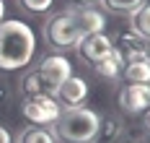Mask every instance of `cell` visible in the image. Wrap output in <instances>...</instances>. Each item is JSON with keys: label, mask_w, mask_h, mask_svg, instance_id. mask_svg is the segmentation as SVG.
<instances>
[{"label": "cell", "mask_w": 150, "mask_h": 143, "mask_svg": "<svg viewBox=\"0 0 150 143\" xmlns=\"http://www.w3.org/2000/svg\"><path fill=\"white\" fill-rule=\"evenodd\" d=\"M106 29V16L98 8H65L44 21L42 34L47 44L57 49L78 47V42L88 34H98Z\"/></svg>", "instance_id": "1"}, {"label": "cell", "mask_w": 150, "mask_h": 143, "mask_svg": "<svg viewBox=\"0 0 150 143\" xmlns=\"http://www.w3.org/2000/svg\"><path fill=\"white\" fill-rule=\"evenodd\" d=\"M36 34L26 21L5 18L0 24V70H21L34 60Z\"/></svg>", "instance_id": "2"}, {"label": "cell", "mask_w": 150, "mask_h": 143, "mask_svg": "<svg viewBox=\"0 0 150 143\" xmlns=\"http://www.w3.org/2000/svg\"><path fill=\"white\" fill-rule=\"evenodd\" d=\"M101 117L88 107L62 109L60 120L54 122V135L65 143H96L98 138Z\"/></svg>", "instance_id": "3"}, {"label": "cell", "mask_w": 150, "mask_h": 143, "mask_svg": "<svg viewBox=\"0 0 150 143\" xmlns=\"http://www.w3.org/2000/svg\"><path fill=\"white\" fill-rule=\"evenodd\" d=\"M21 112H23V117L29 122H34V125H39V127H49L60 120L62 107L52 94H39V96L23 99L21 102Z\"/></svg>", "instance_id": "4"}, {"label": "cell", "mask_w": 150, "mask_h": 143, "mask_svg": "<svg viewBox=\"0 0 150 143\" xmlns=\"http://www.w3.org/2000/svg\"><path fill=\"white\" fill-rule=\"evenodd\" d=\"M36 73H39V78L44 81L47 91L54 96V91L60 89L65 81L73 76V65H70V60L65 57V55H44L42 57V63L34 68Z\"/></svg>", "instance_id": "5"}, {"label": "cell", "mask_w": 150, "mask_h": 143, "mask_svg": "<svg viewBox=\"0 0 150 143\" xmlns=\"http://www.w3.org/2000/svg\"><path fill=\"white\" fill-rule=\"evenodd\" d=\"M114 49L119 52L122 63H137V60H148L150 52V42L142 39L140 34H135L132 29H122L117 34V42H114Z\"/></svg>", "instance_id": "6"}, {"label": "cell", "mask_w": 150, "mask_h": 143, "mask_svg": "<svg viewBox=\"0 0 150 143\" xmlns=\"http://www.w3.org/2000/svg\"><path fill=\"white\" fill-rule=\"evenodd\" d=\"M119 107L127 114H142L150 107V83H124L119 91Z\"/></svg>", "instance_id": "7"}, {"label": "cell", "mask_w": 150, "mask_h": 143, "mask_svg": "<svg viewBox=\"0 0 150 143\" xmlns=\"http://www.w3.org/2000/svg\"><path fill=\"white\" fill-rule=\"evenodd\" d=\"M86 96H88V83H86V78H80V76H70V78L54 91V99L60 102V107H65V109L83 107Z\"/></svg>", "instance_id": "8"}, {"label": "cell", "mask_w": 150, "mask_h": 143, "mask_svg": "<svg viewBox=\"0 0 150 143\" xmlns=\"http://www.w3.org/2000/svg\"><path fill=\"white\" fill-rule=\"evenodd\" d=\"M78 52H80V57L86 60L88 65H93L96 60H101L106 52H111L114 49V42H111V36H106L104 31L98 34H88V36H83L80 42H78Z\"/></svg>", "instance_id": "9"}, {"label": "cell", "mask_w": 150, "mask_h": 143, "mask_svg": "<svg viewBox=\"0 0 150 143\" xmlns=\"http://www.w3.org/2000/svg\"><path fill=\"white\" fill-rule=\"evenodd\" d=\"M91 68H93V70H96L101 78L114 81V78H119V76H122V68H124V63H122L119 52H117V49H111V52H106L101 60H96Z\"/></svg>", "instance_id": "10"}, {"label": "cell", "mask_w": 150, "mask_h": 143, "mask_svg": "<svg viewBox=\"0 0 150 143\" xmlns=\"http://www.w3.org/2000/svg\"><path fill=\"white\" fill-rule=\"evenodd\" d=\"M124 133H127V127L122 122V117H106V120H101L96 143H119L124 138Z\"/></svg>", "instance_id": "11"}, {"label": "cell", "mask_w": 150, "mask_h": 143, "mask_svg": "<svg viewBox=\"0 0 150 143\" xmlns=\"http://www.w3.org/2000/svg\"><path fill=\"white\" fill-rule=\"evenodd\" d=\"M127 18H129V29L150 42V3H142V5H140L137 11H132Z\"/></svg>", "instance_id": "12"}, {"label": "cell", "mask_w": 150, "mask_h": 143, "mask_svg": "<svg viewBox=\"0 0 150 143\" xmlns=\"http://www.w3.org/2000/svg\"><path fill=\"white\" fill-rule=\"evenodd\" d=\"M18 91L23 99H29V96H39V94H49L44 86V81L39 78V73L36 70H29V73H23L21 81H18Z\"/></svg>", "instance_id": "13"}, {"label": "cell", "mask_w": 150, "mask_h": 143, "mask_svg": "<svg viewBox=\"0 0 150 143\" xmlns=\"http://www.w3.org/2000/svg\"><path fill=\"white\" fill-rule=\"evenodd\" d=\"M122 78L127 83H150V65L148 60H137V63H127L122 68Z\"/></svg>", "instance_id": "14"}, {"label": "cell", "mask_w": 150, "mask_h": 143, "mask_svg": "<svg viewBox=\"0 0 150 143\" xmlns=\"http://www.w3.org/2000/svg\"><path fill=\"white\" fill-rule=\"evenodd\" d=\"M16 143H57V135L52 130H47V127L31 125V127L18 133V141Z\"/></svg>", "instance_id": "15"}, {"label": "cell", "mask_w": 150, "mask_h": 143, "mask_svg": "<svg viewBox=\"0 0 150 143\" xmlns=\"http://www.w3.org/2000/svg\"><path fill=\"white\" fill-rule=\"evenodd\" d=\"M98 3H101V8L106 13H124V16H129L145 0H98Z\"/></svg>", "instance_id": "16"}, {"label": "cell", "mask_w": 150, "mask_h": 143, "mask_svg": "<svg viewBox=\"0 0 150 143\" xmlns=\"http://www.w3.org/2000/svg\"><path fill=\"white\" fill-rule=\"evenodd\" d=\"M18 5L26 11V13H34V16H42L47 13L52 5H54V0H18Z\"/></svg>", "instance_id": "17"}, {"label": "cell", "mask_w": 150, "mask_h": 143, "mask_svg": "<svg viewBox=\"0 0 150 143\" xmlns=\"http://www.w3.org/2000/svg\"><path fill=\"white\" fill-rule=\"evenodd\" d=\"M73 3V8H93L98 0H70Z\"/></svg>", "instance_id": "18"}, {"label": "cell", "mask_w": 150, "mask_h": 143, "mask_svg": "<svg viewBox=\"0 0 150 143\" xmlns=\"http://www.w3.org/2000/svg\"><path fill=\"white\" fill-rule=\"evenodd\" d=\"M8 96H11V89H8L5 83H0V107H3V104L8 102Z\"/></svg>", "instance_id": "19"}, {"label": "cell", "mask_w": 150, "mask_h": 143, "mask_svg": "<svg viewBox=\"0 0 150 143\" xmlns=\"http://www.w3.org/2000/svg\"><path fill=\"white\" fill-rule=\"evenodd\" d=\"M0 143H13V138H11V133L5 130V127L0 125Z\"/></svg>", "instance_id": "20"}, {"label": "cell", "mask_w": 150, "mask_h": 143, "mask_svg": "<svg viewBox=\"0 0 150 143\" xmlns=\"http://www.w3.org/2000/svg\"><path fill=\"white\" fill-rule=\"evenodd\" d=\"M119 143H145V141H142V138H135V135H124Z\"/></svg>", "instance_id": "21"}, {"label": "cell", "mask_w": 150, "mask_h": 143, "mask_svg": "<svg viewBox=\"0 0 150 143\" xmlns=\"http://www.w3.org/2000/svg\"><path fill=\"white\" fill-rule=\"evenodd\" d=\"M3 21H5V3L0 0V24H3Z\"/></svg>", "instance_id": "22"}, {"label": "cell", "mask_w": 150, "mask_h": 143, "mask_svg": "<svg viewBox=\"0 0 150 143\" xmlns=\"http://www.w3.org/2000/svg\"><path fill=\"white\" fill-rule=\"evenodd\" d=\"M148 65H150V52H148Z\"/></svg>", "instance_id": "23"}]
</instances>
